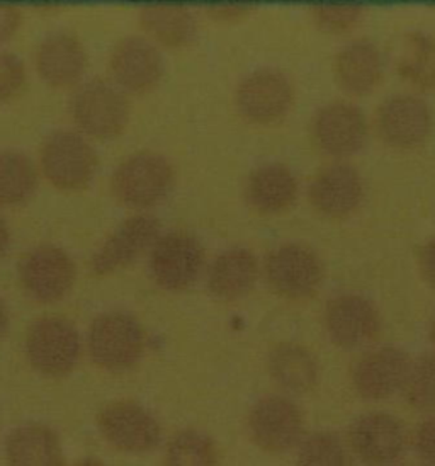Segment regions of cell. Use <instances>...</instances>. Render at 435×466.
Wrapping results in <instances>:
<instances>
[{"label": "cell", "mask_w": 435, "mask_h": 466, "mask_svg": "<svg viewBox=\"0 0 435 466\" xmlns=\"http://www.w3.org/2000/svg\"><path fill=\"white\" fill-rule=\"evenodd\" d=\"M36 68L50 87L68 89L77 86L86 74L87 53L76 35L53 33L39 43Z\"/></svg>", "instance_id": "cell-20"}, {"label": "cell", "mask_w": 435, "mask_h": 466, "mask_svg": "<svg viewBox=\"0 0 435 466\" xmlns=\"http://www.w3.org/2000/svg\"><path fill=\"white\" fill-rule=\"evenodd\" d=\"M111 74L123 91H154L164 77V60L152 41L140 36L121 39L111 53Z\"/></svg>", "instance_id": "cell-18"}, {"label": "cell", "mask_w": 435, "mask_h": 466, "mask_svg": "<svg viewBox=\"0 0 435 466\" xmlns=\"http://www.w3.org/2000/svg\"><path fill=\"white\" fill-rule=\"evenodd\" d=\"M349 444L368 466L395 463L405 451L407 432L401 420L386 412L362 415L349 431Z\"/></svg>", "instance_id": "cell-14"}, {"label": "cell", "mask_w": 435, "mask_h": 466, "mask_svg": "<svg viewBox=\"0 0 435 466\" xmlns=\"http://www.w3.org/2000/svg\"><path fill=\"white\" fill-rule=\"evenodd\" d=\"M9 242H11V233H9V227H7L5 220L0 217V260L4 259V256L7 254Z\"/></svg>", "instance_id": "cell-38"}, {"label": "cell", "mask_w": 435, "mask_h": 466, "mask_svg": "<svg viewBox=\"0 0 435 466\" xmlns=\"http://www.w3.org/2000/svg\"><path fill=\"white\" fill-rule=\"evenodd\" d=\"M400 77L419 91H435V36L413 31L401 39L397 56Z\"/></svg>", "instance_id": "cell-27"}, {"label": "cell", "mask_w": 435, "mask_h": 466, "mask_svg": "<svg viewBox=\"0 0 435 466\" xmlns=\"http://www.w3.org/2000/svg\"><path fill=\"white\" fill-rule=\"evenodd\" d=\"M313 138L321 152L349 157L359 152L368 140V121L358 106L332 103L323 106L313 117Z\"/></svg>", "instance_id": "cell-17"}, {"label": "cell", "mask_w": 435, "mask_h": 466, "mask_svg": "<svg viewBox=\"0 0 435 466\" xmlns=\"http://www.w3.org/2000/svg\"><path fill=\"white\" fill-rule=\"evenodd\" d=\"M7 327H9V313H7L4 301L0 299V339L7 332Z\"/></svg>", "instance_id": "cell-39"}, {"label": "cell", "mask_w": 435, "mask_h": 466, "mask_svg": "<svg viewBox=\"0 0 435 466\" xmlns=\"http://www.w3.org/2000/svg\"><path fill=\"white\" fill-rule=\"evenodd\" d=\"M205 266V248L187 232L160 235L150 252V272L155 283L167 291L191 288Z\"/></svg>", "instance_id": "cell-7"}, {"label": "cell", "mask_w": 435, "mask_h": 466, "mask_svg": "<svg viewBox=\"0 0 435 466\" xmlns=\"http://www.w3.org/2000/svg\"><path fill=\"white\" fill-rule=\"evenodd\" d=\"M38 189V170L23 152H0V205L19 207Z\"/></svg>", "instance_id": "cell-28"}, {"label": "cell", "mask_w": 435, "mask_h": 466, "mask_svg": "<svg viewBox=\"0 0 435 466\" xmlns=\"http://www.w3.org/2000/svg\"><path fill=\"white\" fill-rule=\"evenodd\" d=\"M5 460L9 466H64V446L50 426L27 422L9 432Z\"/></svg>", "instance_id": "cell-22"}, {"label": "cell", "mask_w": 435, "mask_h": 466, "mask_svg": "<svg viewBox=\"0 0 435 466\" xmlns=\"http://www.w3.org/2000/svg\"><path fill=\"white\" fill-rule=\"evenodd\" d=\"M333 72L339 86L347 94L366 96L374 91L383 78V55L371 41H352L335 56Z\"/></svg>", "instance_id": "cell-21"}, {"label": "cell", "mask_w": 435, "mask_h": 466, "mask_svg": "<svg viewBox=\"0 0 435 466\" xmlns=\"http://www.w3.org/2000/svg\"><path fill=\"white\" fill-rule=\"evenodd\" d=\"M82 354L77 327L64 317H43L29 327L26 358L31 368L46 378L70 375Z\"/></svg>", "instance_id": "cell-2"}, {"label": "cell", "mask_w": 435, "mask_h": 466, "mask_svg": "<svg viewBox=\"0 0 435 466\" xmlns=\"http://www.w3.org/2000/svg\"><path fill=\"white\" fill-rule=\"evenodd\" d=\"M295 101V91L278 70H257L240 82L235 103L240 115L254 125H274L286 116Z\"/></svg>", "instance_id": "cell-12"}, {"label": "cell", "mask_w": 435, "mask_h": 466, "mask_svg": "<svg viewBox=\"0 0 435 466\" xmlns=\"http://www.w3.org/2000/svg\"><path fill=\"white\" fill-rule=\"evenodd\" d=\"M430 337H432V342H434L435 346V320L434 324H432V329H430Z\"/></svg>", "instance_id": "cell-41"}, {"label": "cell", "mask_w": 435, "mask_h": 466, "mask_svg": "<svg viewBox=\"0 0 435 466\" xmlns=\"http://www.w3.org/2000/svg\"><path fill=\"white\" fill-rule=\"evenodd\" d=\"M206 13L218 23H237L252 13V9L245 7V5H217V7L207 9Z\"/></svg>", "instance_id": "cell-36"}, {"label": "cell", "mask_w": 435, "mask_h": 466, "mask_svg": "<svg viewBox=\"0 0 435 466\" xmlns=\"http://www.w3.org/2000/svg\"><path fill=\"white\" fill-rule=\"evenodd\" d=\"M74 466H107L101 460H96V458H86V460H80L78 463Z\"/></svg>", "instance_id": "cell-40"}, {"label": "cell", "mask_w": 435, "mask_h": 466, "mask_svg": "<svg viewBox=\"0 0 435 466\" xmlns=\"http://www.w3.org/2000/svg\"><path fill=\"white\" fill-rule=\"evenodd\" d=\"M96 424L104 441L121 453H150L162 441L155 415L133 400L109 401L99 410Z\"/></svg>", "instance_id": "cell-6"}, {"label": "cell", "mask_w": 435, "mask_h": 466, "mask_svg": "<svg viewBox=\"0 0 435 466\" xmlns=\"http://www.w3.org/2000/svg\"><path fill=\"white\" fill-rule=\"evenodd\" d=\"M176 181L172 164L155 152H140L126 158L113 176V193L129 208L147 209L160 205Z\"/></svg>", "instance_id": "cell-3"}, {"label": "cell", "mask_w": 435, "mask_h": 466, "mask_svg": "<svg viewBox=\"0 0 435 466\" xmlns=\"http://www.w3.org/2000/svg\"><path fill=\"white\" fill-rule=\"evenodd\" d=\"M405 391L415 410L435 415V356H423L411 364Z\"/></svg>", "instance_id": "cell-31"}, {"label": "cell", "mask_w": 435, "mask_h": 466, "mask_svg": "<svg viewBox=\"0 0 435 466\" xmlns=\"http://www.w3.org/2000/svg\"><path fill=\"white\" fill-rule=\"evenodd\" d=\"M409 354L395 346L366 352L352 370V383L366 400H386L405 389L409 378Z\"/></svg>", "instance_id": "cell-16"}, {"label": "cell", "mask_w": 435, "mask_h": 466, "mask_svg": "<svg viewBox=\"0 0 435 466\" xmlns=\"http://www.w3.org/2000/svg\"><path fill=\"white\" fill-rule=\"evenodd\" d=\"M415 450L425 465L435 466V415L417 429Z\"/></svg>", "instance_id": "cell-34"}, {"label": "cell", "mask_w": 435, "mask_h": 466, "mask_svg": "<svg viewBox=\"0 0 435 466\" xmlns=\"http://www.w3.org/2000/svg\"><path fill=\"white\" fill-rule=\"evenodd\" d=\"M248 432L260 450L286 453L301 442L303 415L295 401L286 397H264L248 414Z\"/></svg>", "instance_id": "cell-11"}, {"label": "cell", "mask_w": 435, "mask_h": 466, "mask_svg": "<svg viewBox=\"0 0 435 466\" xmlns=\"http://www.w3.org/2000/svg\"><path fill=\"white\" fill-rule=\"evenodd\" d=\"M164 463L166 466H217L215 442L201 431H179L167 442Z\"/></svg>", "instance_id": "cell-29"}, {"label": "cell", "mask_w": 435, "mask_h": 466, "mask_svg": "<svg viewBox=\"0 0 435 466\" xmlns=\"http://www.w3.org/2000/svg\"><path fill=\"white\" fill-rule=\"evenodd\" d=\"M298 181L291 168L282 164H266L254 170L247 182L250 207L264 215H278L295 205Z\"/></svg>", "instance_id": "cell-24"}, {"label": "cell", "mask_w": 435, "mask_h": 466, "mask_svg": "<svg viewBox=\"0 0 435 466\" xmlns=\"http://www.w3.org/2000/svg\"><path fill=\"white\" fill-rule=\"evenodd\" d=\"M325 329L335 346L360 350L378 337L381 317L371 299L356 293L339 295L325 309Z\"/></svg>", "instance_id": "cell-13"}, {"label": "cell", "mask_w": 435, "mask_h": 466, "mask_svg": "<svg viewBox=\"0 0 435 466\" xmlns=\"http://www.w3.org/2000/svg\"><path fill=\"white\" fill-rule=\"evenodd\" d=\"M258 279V262L248 248H228L213 260L207 271V289L221 301L247 297Z\"/></svg>", "instance_id": "cell-23"}, {"label": "cell", "mask_w": 435, "mask_h": 466, "mask_svg": "<svg viewBox=\"0 0 435 466\" xmlns=\"http://www.w3.org/2000/svg\"><path fill=\"white\" fill-rule=\"evenodd\" d=\"M141 27L167 48H184L196 38V19L187 7L150 5L140 11Z\"/></svg>", "instance_id": "cell-26"}, {"label": "cell", "mask_w": 435, "mask_h": 466, "mask_svg": "<svg viewBox=\"0 0 435 466\" xmlns=\"http://www.w3.org/2000/svg\"><path fill=\"white\" fill-rule=\"evenodd\" d=\"M87 346L92 361L111 373L140 363L147 336L140 320L126 311H107L90 324Z\"/></svg>", "instance_id": "cell-1"}, {"label": "cell", "mask_w": 435, "mask_h": 466, "mask_svg": "<svg viewBox=\"0 0 435 466\" xmlns=\"http://www.w3.org/2000/svg\"><path fill=\"white\" fill-rule=\"evenodd\" d=\"M298 466H352V463L340 438L323 431L303 440L298 451Z\"/></svg>", "instance_id": "cell-30"}, {"label": "cell", "mask_w": 435, "mask_h": 466, "mask_svg": "<svg viewBox=\"0 0 435 466\" xmlns=\"http://www.w3.org/2000/svg\"><path fill=\"white\" fill-rule=\"evenodd\" d=\"M364 184L358 170L347 164H332L319 172L309 186V201L327 218H346L358 209Z\"/></svg>", "instance_id": "cell-19"}, {"label": "cell", "mask_w": 435, "mask_h": 466, "mask_svg": "<svg viewBox=\"0 0 435 466\" xmlns=\"http://www.w3.org/2000/svg\"><path fill=\"white\" fill-rule=\"evenodd\" d=\"M266 278L282 299H305L320 288L323 264L313 248L284 244L276 247L266 260Z\"/></svg>", "instance_id": "cell-9"}, {"label": "cell", "mask_w": 435, "mask_h": 466, "mask_svg": "<svg viewBox=\"0 0 435 466\" xmlns=\"http://www.w3.org/2000/svg\"><path fill=\"white\" fill-rule=\"evenodd\" d=\"M41 170L55 187L62 191H82L97 172V156L82 135L56 131L41 148Z\"/></svg>", "instance_id": "cell-5"}, {"label": "cell", "mask_w": 435, "mask_h": 466, "mask_svg": "<svg viewBox=\"0 0 435 466\" xmlns=\"http://www.w3.org/2000/svg\"><path fill=\"white\" fill-rule=\"evenodd\" d=\"M376 128L386 145L409 150L429 138L432 130V113L420 97L410 94L393 96L379 106Z\"/></svg>", "instance_id": "cell-15"}, {"label": "cell", "mask_w": 435, "mask_h": 466, "mask_svg": "<svg viewBox=\"0 0 435 466\" xmlns=\"http://www.w3.org/2000/svg\"><path fill=\"white\" fill-rule=\"evenodd\" d=\"M76 262L60 247H36L19 262L21 286L27 297L38 303H56L64 299L76 283Z\"/></svg>", "instance_id": "cell-8"}, {"label": "cell", "mask_w": 435, "mask_h": 466, "mask_svg": "<svg viewBox=\"0 0 435 466\" xmlns=\"http://www.w3.org/2000/svg\"><path fill=\"white\" fill-rule=\"evenodd\" d=\"M160 238V223L150 215H135L111 233L90 259L94 276H111L140 259Z\"/></svg>", "instance_id": "cell-10"}, {"label": "cell", "mask_w": 435, "mask_h": 466, "mask_svg": "<svg viewBox=\"0 0 435 466\" xmlns=\"http://www.w3.org/2000/svg\"><path fill=\"white\" fill-rule=\"evenodd\" d=\"M269 373L282 390L303 395L317 387L320 366L311 350L295 342H282L270 350Z\"/></svg>", "instance_id": "cell-25"}, {"label": "cell", "mask_w": 435, "mask_h": 466, "mask_svg": "<svg viewBox=\"0 0 435 466\" xmlns=\"http://www.w3.org/2000/svg\"><path fill=\"white\" fill-rule=\"evenodd\" d=\"M26 87V66L13 53L0 52V103L17 97Z\"/></svg>", "instance_id": "cell-33"}, {"label": "cell", "mask_w": 435, "mask_h": 466, "mask_svg": "<svg viewBox=\"0 0 435 466\" xmlns=\"http://www.w3.org/2000/svg\"><path fill=\"white\" fill-rule=\"evenodd\" d=\"M364 9L358 5H321L313 7V21L329 35H344L358 26Z\"/></svg>", "instance_id": "cell-32"}, {"label": "cell", "mask_w": 435, "mask_h": 466, "mask_svg": "<svg viewBox=\"0 0 435 466\" xmlns=\"http://www.w3.org/2000/svg\"><path fill=\"white\" fill-rule=\"evenodd\" d=\"M72 116L82 133L97 140L117 138L128 125L129 104L119 87L92 80L72 97Z\"/></svg>", "instance_id": "cell-4"}, {"label": "cell", "mask_w": 435, "mask_h": 466, "mask_svg": "<svg viewBox=\"0 0 435 466\" xmlns=\"http://www.w3.org/2000/svg\"><path fill=\"white\" fill-rule=\"evenodd\" d=\"M419 268L427 285L435 289V238L422 247L419 254Z\"/></svg>", "instance_id": "cell-37"}, {"label": "cell", "mask_w": 435, "mask_h": 466, "mask_svg": "<svg viewBox=\"0 0 435 466\" xmlns=\"http://www.w3.org/2000/svg\"><path fill=\"white\" fill-rule=\"evenodd\" d=\"M23 14L13 5H0V45L7 43L21 26Z\"/></svg>", "instance_id": "cell-35"}]
</instances>
